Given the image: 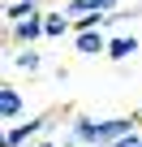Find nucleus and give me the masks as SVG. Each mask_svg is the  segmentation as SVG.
Listing matches in <instances>:
<instances>
[{"label": "nucleus", "instance_id": "1", "mask_svg": "<svg viewBox=\"0 0 142 147\" xmlns=\"http://www.w3.org/2000/svg\"><path fill=\"white\" fill-rule=\"evenodd\" d=\"M47 134H52V117H30L17 125H5V147H35Z\"/></svg>", "mask_w": 142, "mask_h": 147}, {"label": "nucleus", "instance_id": "2", "mask_svg": "<svg viewBox=\"0 0 142 147\" xmlns=\"http://www.w3.org/2000/svg\"><path fill=\"white\" fill-rule=\"evenodd\" d=\"M69 18H91V13H99V18H112V13H121V0H65L60 5Z\"/></svg>", "mask_w": 142, "mask_h": 147}, {"label": "nucleus", "instance_id": "3", "mask_svg": "<svg viewBox=\"0 0 142 147\" xmlns=\"http://www.w3.org/2000/svg\"><path fill=\"white\" fill-rule=\"evenodd\" d=\"M9 39L17 43V48H39V39H47L43 35V13L35 9L26 22H17V26H9Z\"/></svg>", "mask_w": 142, "mask_h": 147}, {"label": "nucleus", "instance_id": "4", "mask_svg": "<svg viewBox=\"0 0 142 147\" xmlns=\"http://www.w3.org/2000/svg\"><path fill=\"white\" fill-rule=\"evenodd\" d=\"M133 130H138V121H133V117H103V121H99V143H103V147H112V143L129 138Z\"/></svg>", "mask_w": 142, "mask_h": 147}, {"label": "nucleus", "instance_id": "5", "mask_svg": "<svg viewBox=\"0 0 142 147\" xmlns=\"http://www.w3.org/2000/svg\"><path fill=\"white\" fill-rule=\"evenodd\" d=\"M22 113H26V95L13 82H5V87H0V117H5V125H17Z\"/></svg>", "mask_w": 142, "mask_h": 147}, {"label": "nucleus", "instance_id": "6", "mask_svg": "<svg viewBox=\"0 0 142 147\" xmlns=\"http://www.w3.org/2000/svg\"><path fill=\"white\" fill-rule=\"evenodd\" d=\"M9 65H13L17 74H26V78H35V74L43 69V52H39V48H17V52L9 56Z\"/></svg>", "mask_w": 142, "mask_h": 147}, {"label": "nucleus", "instance_id": "7", "mask_svg": "<svg viewBox=\"0 0 142 147\" xmlns=\"http://www.w3.org/2000/svg\"><path fill=\"white\" fill-rule=\"evenodd\" d=\"M73 48H78V56H108V35H103V30L73 35Z\"/></svg>", "mask_w": 142, "mask_h": 147}, {"label": "nucleus", "instance_id": "8", "mask_svg": "<svg viewBox=\"0 0 142 147\" xmlns=\"http://www.w3.org/2000/svg\"><path fill=\"white\" fill-rule=\"evenodd\" d=\"M43 35H47V39L73 35V18H69L65 9H52V13H43Z\"/></svg>", "mask_w": 142, "mask_h": 147}, {"label": "nucleus", "instance_id": "9", "mask_svg": "<svg viewBox=\"0 0 142 147\" xmlns=\"http://www.w3.org/2000/svg\"><path fill=\"white\" fill-rule=\"evenodd\" d=\"M138 52V35H112L108 39V61H129Z\"/></svg>", "mask_w": 142, "mask_h": 147}, {"label": "nucleus", "instance_id": "10", "mask_svg": "<svg viewBox=\"0 0 142 147\" xmlns=\"http://www.w3.org/2000/svg\"><path fill=\"white\" fill-rule=\"evenodd\" d=\"M35 147H56V138H52V134H47V138H39V143H35Z\"/></svg>", "mask_w": 142, "mask_h": 147}, {"label": "nucleus", "instance_id": "11", "mask_svg": "<svg viewBox=\"0 0 142 147\" xmlns=\"http://www.w3.org/2000/svg\"><path fill=\"white\" fill-rule=\"evenodd\" d=\"M5 5H39V0H5Z\"/></svg>", "mask_w": 142, "mask_h": 147}, {"label": "nucleus", "instance_id": "12", "mask_svg": "<svg viewBox=\"0 0 142 147\" xmlns=\"http://www.w3.org/2000/svg\"><path fill=\"white\" fill-rule=\"evenodd\" d=\"M138 117H142V113H138Z\"/></svg>", "mask_w": 142, "mask_h": 147}]
</instances>
